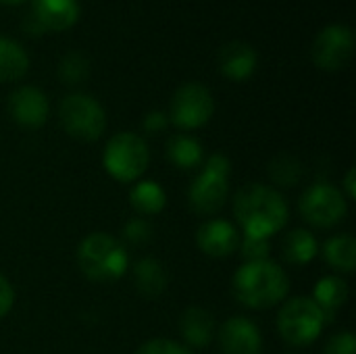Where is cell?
I'll return each instance as SVG.
<instances>
[{"label": "cell", "mask_w": 356, "mask_h": 354, "mask_svg": "<svg viewBox=\"0 0 356 354\" xmlns=\"http://www.w3.org/2000/svg\"><path fill=\"white\" fill-rule=\"evenodd\" d=\"M234 215L244 236L269 240L288 223V204L277 190L265 184H248L234 198Z\"/></svg>", "instance_id": "obj_1"}, {"label": "cell", "mask_w": 356, "mask_h": 354, "mask_svg": "<svg viewBox=\"0 0 356 354\" xmlns=\"http://www.w3.org/2000/svg\"><path fill=\"white\" fill-rule=\"evenodd\" d=\"M290 280L273 261L244 263L234 275L236 298L250 309H269L288 296Z\"/></svg>", "instance_id": "obj_2"}, {"label": "cell", "mask_w": 356, "mask_h": 354, "mask_svg": "<svg viewBox=\"0 0 356 354\" xmlns=\"http://www.w3.org/2000/svg\"><path fill=\"white\" fill-rule=\"evenodd\" d=\"M77 265L92 282H115L127 269V252L117 238L98 232L81 240Z\"/></svg>", "instance_id": "obj_3"}, {"label": "cell", "mask_w": 356, "mask_h": 354, "mask_svg": "<svg viewBox=\"0 0 356 354\" xmlns=\"http://www.w3.org/2000/svg\"><path fill=\"white\" fill-rule=\"evenodd\" d=\"M232 163L225 154H211L200 175L190 186V204L200 215H215L223 209L229 194Z\"/></svg>", "instance_id": "obj_4"}, {"label": "cell", "mask_w": 356, "mask_h": 354, "mask_svg": "<svg viewBox=\"0 0 356 354\" xmlns=\"http://www.w3.org/2000/svg\"><path fill=\"white\" fill-rule=\"evenodd\" d=\"M104 169L123 184L136 182L144 175L150 163V150L144 138L131 131H121L113 136L104 148L102 156Z\"/></svg>", "instance_id": "obj_5"}, {"label": "cell", "mask_w": 356, "mask_h": 354, "mask_svg": "<svg viewBox=\"0 0 356 354\" xmlns=\"http://www.w3.org/2000/svg\"><path fill=\"white\" fill-rule=\"evenodd\" d=\"M325 325V317L321 309L313 303V298H292L288 300L277 315V330L282 338L294 346H307L315 342Z\"/></svg>", "instance_id": "obj_6"}, {"label": "cell", "mask_w": 356, "mask_h": 354, "mask_svg": "<svg viewBox=\"0 0 356 354\" xmlns=\"http://www.w3.org/2000/svg\"><path fill=\"white\" fill-rule=\"evenodd\" d=\"M58 117L65 131L83 142L98 140L106 127L104 108L92 96L86 94H69L60 102Z\"/></svg>", "instance_id": "obj_7"}, {"label": "cell", "mask_w": 356, "mask_h": 354, "mask_svg": "<svg viewBox=\"0 0 356 354\" xmlns=\"http://www.w3.org/2000/svg\"><path fill=\"white\" fill-rule=\"evenodd\" d=\"M300 213L315 227H334L346 217L348 200L336 186L319 182L300 196Z\"/></svg>", "instance_id": "obj_8"}, {"label": "cell", "mask_w": 356, "mask_h": 354, "mask_svg": "<svg viewBox=\"0 0 356 354\" xmlns=\"http://www.w3.org/2000/svg\"><path fill=\"white\" fill-rule=\"evenodd\" d=\"M215 100L207 86L184 83L171 98V121L181 129H198L211 121Z\"/></svg>", "instance_id": "obj_9"}, {"label": "cell", "mask_w": 356, "mask_h": 354, "mask_svg": "<svg viewBox=\"0 0 356 354\" xmlns=\"http://www.w3.org/2000/svg\"><path fill=\"white\" fill-rule=\"evenodd\" d=\"M355 52V35L348 25L332 23L319 31L313 42V61L325 71H338L348 65Z\"/></svg>", "instance_id": "obj_10"}, {"label": "cell", "mask_w": 356, "mask_h": 354, "mask_svg": "<svg viewBox=\"0 0 356 354\" xmlns=\"http://www.w3.org/2000/svg\"><path fill=\"white\" fill-rule=\"evenodd\" d=\"M48 98L42 90L33 86L17 88L8 98V113L10 117L23 127H40L48 119Z\"/></svg>", "instance_id": "obj_11"}, {"label": "cell", "mask_w": 356, "mask_h": 354, "mask_svg": "<svg viewBox=\"0 0 356 354\" xmlns=\"http://www.w3.org/2000/svg\"><path fill=\"white\" fill-rule=\"evenodd\" d=\"M219 344L223 354H261L263 336L261 330L246 317H232L219 332Z\"/></svg>", "instance_id": "obj_12"}, {"label": "cell", "mask_w": 356, "mask_h": 354, "mask_svg": "<svg viewBox=\"0 0 356 354\" xmlns=\"http://www.w3.org/2000/svg\"><path fill=\"white\" fill-rule=\"evenodd\" d=\"M198 248L215 259H223L234 255L240 248V234L238 230L225 219H211L202 223L196 232Z\"/></svg>", "instance_id": "obj_13"}, {"label": "cell", "mask_w": 356, "mask_h": 354, "mask_svg": "<svg viewBox=\"0 0 356 354\" xmlns=\"http://www.w3.org/2000/svg\"><path fill=\"white\" fill-rule=\"evenodd\" d=\"M257 69V50L246 44V42H227L219 50V71L234 79V81H244L248 79Z\"/></svg>", "instance_id": "obj_14"}, {"label": "cell", "mask_w": 356, "mask_h": 354, "mask_svg": "<svg viewBox=\"0 0 356 354\" xmlns=\"http://www.w3.org/2000/svg\"><path fill=\"white\" fill-rule=\"evenodd\" d=\"M79 17L77 0H33L31 19L44 29H67Z\"/></svg>", "instance_id": "obj_15"}, {"label": "cell", "mask_w": 356, "mask_h": 354, "mask_svg": "<svg viewBox=\"0 0 356 354\" xmlns=\"http://www.w3.org/2000/svg\"><path fill=\"white\" fill-rule=\"evenodd\" d=\"M179 330L188 344L202 348L215 338V319L209 311H204L200 307H192V309L184 311Z\"/></svg>", "instance_id": "obj_16"}, {"label": "cell", "mask_w": 356, "mask_h": 354, "mask_svg": "<svg viewBox=\"0 0 356 354\" xmlns=\"http://www.w3.org/2000/svg\"><path fill=\"white\" fill-rule=\"evenodd\" d=\"M348 300V284L346 280L338 275H327L317 282L313 303L321 309L325 321H332V317L346 305Z\"/></svg>", "instance_id": "obj_17"}, {"label": "cell", "mask_w": 356, "mask_h": 354, "mask_svg": "<svg viewBox=\"0 0 356 354\" xmlns=\"http://www.w3.org/2000/svg\"><path fill=\"white\" fill-rule=\"evenodd\" d=\"M134 284L138 292L146 298L161 296L169 284L167 269L156 259H142L134 265Z\"/></svg>", "instance_id": "obj_18"}, {"label": "cell", "mask_w": 356, "mask_h": 354, "mask_svg": "<svg viewBox=\"0 0 356 354\" xmlns=\"http://www.w3.org/2000/svg\"><path fill=\"white\" fill-rule=\"evenodd\" d=\"M29 69V58L23 46L0 35V81H15Z\"/></svg>", "instance_id": "obj_19"}, {"label": "cell", "mask_w": 356, "mask_h": 354, "mask_svg": "<svg viewBox=\"0 0 356 354\" xmlns=\"http://www.w3.org/2000/svg\"><path fill=\"white\" fill-rule=\"evenodd\" d=\"M129 202L140 215H156L165 209L167 194L156 182H138L129 192Z\"/></svg>", "instance_id": "obj_20"}, {"label": "cell", "mask_w": 356, "mask_h": 354, "mask_svg": "<svg viewBox=\"0 0 356 354\" xmlns=\"http://www.w3.org/2000/svg\"><path fill=\"white\" fill-rule=\"evenodd\" d=\"M323 257L325 261L344 273L355 271L356 263V240L350 234H342V236H334L325 242L323 246Z\"/></svg>", "instance_id": "obj_21"}, {"label": "cell", "mask_w": 356, "mask_h": 354, "mask_svg": "<svg viewBox=\"0 0 356 354\" xmlns=\"http://www.w3.org/2000/svg\"><path fill=\"white\" fill-rule=\"evenodd\" d=\"M167 156L169 161L179 169H194L202 163V146L192 136H173L167 144Z\"/></svg>", "instance_id": "obj_22"}, {"label": "cell", "mask_w": 356, "mask_h": 354, "mask_svg": "<svg viewBox=\"0 0 356 354\" xmlns=\"http://www.w3.org/2000/svg\"><path fill=\"white\" fill-rule=\"evenodd\" d=\"M319 252V244L315 236L307 230H294L284 240V257L294 265L311 263Z\"/></svg>", "instance_id": "obj_23"}, {"label": "cell", "mask_w": 356, "mask_h": 354, "mask_svg": "<svg viewBox=\"0 0 356 354\" xmlns=\"http://www.w3.org/2000/svg\"><path fill=\"white\" fill-rule=\"evenodd\" d=\"M269 175L277 186H296L302 177V165L292 154H277L269 163Z\"/></svg>", "instance_id": "obj_24"}, {"label": "cell", "mask_w": 356, "mask_h": 354, "mask_svg": "<svg viewBox=\"0 0 356 354\" xmlns=\"http://www.w3.org/2000/svg\"><path fill=\"white\" fill-rule=\"evenodd\" d=\"M88 73H90V63L81 52H69L60 58L58 75L65 83H79L88 77Z\"/></svg>", "instance_id": "obj_25"}, {"label": "cell", "mask_w": 356, "mask_h": 354, "mask_svg": "<svg viewBox=\"0 0 356 354\" xmlns=\"http://www.w3.org/2000/svg\"><path fill=\"white\" fill-rule=\"evenodd\" d=\"M123 238L129 244H134V246H144V244H148L152 240V225L146 219L136 217V219H131V221L125 223Z\"/></svg>", "instance_id": "obj_26"}, {"label": "cell", "mask_w": 356, "mask_h": 354, "mask_svg": "<svg viewBox=\"0 0 356 354\" xmlns=\"http://www.w3.org/2000/svg\"><path fill=\"white\" fill-rule=\"evenodd\" d=\"M240 248H242V255H244L246 263H252V261H267V255H269V240L244 236L242 242H240Z\"/></svg>", "instance_id": "obj_27"}, {"label": "cell", "mask_w": 356, "mask_h": 354, "mask_svg": "<svg viewBox=\"0 0 356 354\" xmlns=\"http://www.w3.org/2000/svg\"><path fill=\"white\" fill-rule=\"evenodd\" d=\"M136 354H192L186 346L173 342V340H163V338H156V340H150L146 344H142L138 348Z\"/></svg>", "instance_id": "obj_28"}, {"label": "cell", "mask_w": 356, "mask_h": 354, "mask_svg": "<svg viewBox=\"0 0 356 354\" xmlns=\"http://www.w3.org/2000/svg\"><path fill=\"white\" fill-rule=\"evenodd\" d=\"M325 354H356L355 334L353 332L334 334L325 344Z\"/></svg>", "instance_id": "obj_29"}, {"label": "cell", "mask_w": 356, "mask_h": 354, "mask_svg": "<svg viewBox=\"0 0 356 354\" xmlns=\"http://www.w3.org/2000/svg\"><path fill=\"white\" fill-rule=\"evenodd\" d=\"M13 303H15L13 286H10V282L4 275H0V319L13 309Z\"/></svg>", "instance_id": "obj_30"}, {"label": "cell", "mask_w": 356, "mask_h": 354, "mask_svg": "<svg viewBox=\"0 0 356 354\" xmlns=\"http://www.w3.org/2000/svg\"><path fill=\"white\" fill-rule=\"evenodd\" d=\"M167 123H169V119H167V115H165V113H161V111H152V113H148V115H146V119H144V129H146V131H150V134H154V131H163V129L167 127Z\"/></svg>", "instance_id": "obj_31"}, {"label": "cell", "mask_w": 356, "mask_h": 354, "mask_svg": "<svg viewBox=\"0 0 356 354\" xmlns=\"http://www.w3.org/2000/svg\"><path fill=\"white\" fill-rule=\"evenodd\" d=\"M344 196H346V200H353L356 196V188H355V169H350L348 173H346V177H344Z\"/></svg>", "instance_id": "obj_32"}, {"label": "cell", "mask_w": 356, "mask_h": 354, "mask_svg": "<svg viewBox=\"0 0 356 354\" xmlns=\"http://www.w3.org/2000/svg\"><path fill=\"white\" fill-rule=\"evenodd\" d=\"M23 0H0V4H19Z\"/></svg>", "instance_id": "obj_33"}]
</instances>
